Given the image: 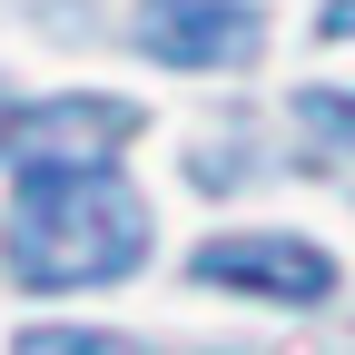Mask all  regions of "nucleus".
I'll use <instances>...</instances> for the list:
<instances>
[{"label":"nucleus","mask_w":355,"mask_h":355,"mask_svg":"<svg viewBox=\"0 0 355 355\" xmlns=\"http://www.w3.org/2000/svg\"><path fill=\"white\" fill-rule=\"evenodd\" d=\"M296 119L316 128V139H336V148H355V89H306V99H296Z\"/></svg>","instance_id":"nucleus-5"},{"label":"nucleus","mask_w":355,"mask_h":355,"mask_svg":"<svg viewBox=\"0 0 355 355\" xmlns=\"http://www.w3.org/2000/svg\"><path fill=\"white\" fill-rule=\"evenodd\" d=\"M128 128H139V109H119V99H50V109H30L10 128V158H109Z\"/></svg>","instance_id":"nucleus-4"},{"label":"nucleus","mask_w":355,"mask_h":355,"mask_svg":"<svg viewBox=\"0 0 355 355\" xmlns=\"http://www.w3.org/2000/svg\"><path fill=\"white\" fill-rule=\"evenodd\" d=\"M139 50L168 69H237L257 50V0H139Z\"/></svg>","instance_id":"nucleus-3"},{"label":"nucleus","mask_w":355,"mask_h":355,"mask_svg":"<svg viewBox=\"0 0 355 355\" xmlns=\"http://www.w3.org/2000/svg\"><path fill=\"white\" fill-rule=\"evenodd\" d=\"M198 286H247V296H277V306H326L336 266H326V247H306L286 227H247V237H207L198 247Z\"/></svg>","instance_id":"nucleus-2"},{"label":"nucleus","mask_w":355,"mask_h":355,"mask_svg":"<svg viewBox=\"0 0 355 355\" xmlns=\"http://www.w3.org/2000/svg\"><path fill=\"white\" fill-rule=\"evenodd\" d=\"M316 30H326V40H355V0H326V10H316Z\"/></svg>","instance_id":"nucleus-6"},{"label":"nucleus","mask_w":355,"mask_h":355,"mask_svg":"<svg viewBox=\"0 0 355 355\" xmlns=\"http://www.w3.org/2000/svg\"><path fill=\"white\" fill-rule=\"evenodd\" d=\"M10 128H20V109H10V89H0V148H10Z\"/></svg>","instance_id":"nucleus-7"},{"label":"nucleus","mask_w":355,"mask_h":355,"mask_svg":"<svg viewBox=\"0 0 355 355\" xmlns=\"http://www.w3.org/2000/svg\"><path fill=\"white\" fill-rule=\"evenodd\" d=\"M10 277L30 296H69V286H119L148 257V207L109 158H30L20 198H10Z\"/></svg>","instance_id":"nucleus-1"}]
</instances>
